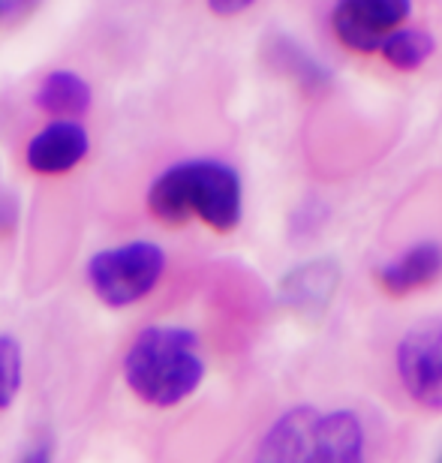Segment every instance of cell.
Wrapping results in <instances>:
<instances>
[{
  "label": "cell",
  "instance_id": "obj_15",
  "mask_svg": "<svg viewBox=\"0 0 442 463\" xmlns=\"http://www.w3.org/2000/svg\"><path fill=\"white\" fill-rule=\"evenodd\" d=\"M250 4L247 0H217V4H211V13L217 15H238V13H247Z\"/></svg>",
  "mask_w": 442,
  "mask_h": 463
},
{
  "label": "cell",
  "instance_id": "obj_1",
  "mask_svg": "<svg viewBox=\"0 0 442 463\" xmlns=\"http://www.w3.org/2000/svg\"><path fill=\"white\" fill-rule=\"evenodd\" d=\"M124 379L142 403L169 410L205 379L199 335L181 326H147L124 355Z\"/></svg>",
  "mask_w": 442,
  "mask_h": 463
},
{
  "label": "cell",
  "instance_id": "obj_2",
  "mask_svg": "<svg viewBox=\"0 0 442 463\" xmlns=\"http://www.w3.org/2000/svg\"><path fill=\"white\" fill-rule=\"evenodd\" d=\"M147 208L163 223L199 217L217 232H232L244 214V187L238 172L220 160H187L165 169L147 190Z\"/></svg>",
  "mask_w": 442,
  "mask_h": 463
},
{
  "label": "cell",
  "instance_id": "obj_10",
  "mask_svg": "<svg viewBox=\"0 0 442 463\" xmlns=\"http://www.w3.org/2000/svg\"><path fill=\"white\" fill-rule=\"evenodd\" d=\"M380 52L394 70H418L437 52V40L421 27H400L385 36Z\"/></svg>",
  "mask_w": 442,
  "mask_h": 463
},
{
  "label": "cell",
  "instance_id": "obj_4",
  "mask_svg": "<svg viewBox=\"0 0 442 463\" xmlns=\"http://www.w3.org/2000/svg\"><path fill=\"white\" fill-rule=\"evenodd\" d=\"M165 271V253L151 241L99 250L88 262V283L106 307H133L154 292Z\"/></svg>",
  "mask_w": 442,
  "mask_h": 463
},
{
  "label": "cell",
  "instance_id": "obj_12",
  "mask_svg": "<svg viewBox=\"0 0 442 463\" xmlns=\"http://www.w3.org/2000/svg\"><path fill=\"white\" fill-rule=\"evenodd\" d=\"M24 364H22V346L15 337L0 335V410H9L22 388Z\"/></svg>",
  "mask_w": 442,
  "mask_h": 463
},
{
  "label": "cell",
  "instance_id": "obj_3",
  "mask_svg": "<svg viewBox=\"0 0 442 463\" xmlns=\"http://www.w3.org/2000/svg\"><path fill=\"white\" fill-rule=\"evenodd\" d=\"M253 463H367L364 428L353 410L295 406L268 428Z\"/></svg>",
  "mask_w": 442,
  "mask_h": 463
},
{
  "label": "cell",
  "instance_id": "obj_8",
  "mask_svg": "<svg viewBox=\"0 0 442 463\" xmlns=\"http://www.w3.org/2000/svg\"><path fill=\"white\" fill-rule=\"evenodd\" d=\"M442 274V247L434 241H421V244L409 247L407 253L385 262L380 268V283L385 292L391 295H409L430 286Z\"/></svg>",
  "mask_w": 442,
  "mask_h": 463
},
{
  "label": "cell",
  "instance_id": "obj_7",
  "mask_svg": "<svg viewBox=\"0 0 442 463\" xmlns=\"http://www.w3.org/2000/svg\"><path fill=\"white\" fill-rule=\"evenodd\" d=\"M90 138L79 120H52L27 142V165L36 175H63L88 156Z\"/></svg>",
  "mask_w": 442,
  "mask_h": 463
},
{
  "label": "cell",
  "instance_id": "obj_5",
  "mask_svg": "<svg viewBox=\"0 0 442 463\" xmlns=\"http://www.w3.org/2000/svg\"><path fill=\"white\" fill-rule=\"evenodd\" d=\"M398 373L425 410H442V317L412 326L398 344Z\"/></svg>",
  "mask_w": 442,
  "mask_h": 463
},
{
  "label": "cell",
  "instance_id": "obj_6",
  "mask_svg": "<svg viewBox=\"0 0 442 463\" xmlns=\"http://www.w3.org/2000/svg\"><path fill=\"white\" fill-rule=\"evenodd\" d=\"M412 6L403 0H346L331 13L337 40L353 52H380L382 40L400 31Z\"/></svg>",
  "mask_w": 442,
  "mask_h": 463
},
{
  "label": "cell",
  "instance_id": "obj_13",
  "mask_svg": "<svg viewBox=\"0 0 442 463\" xmlns=\"http://www.w3.org/2000/svg\"><path fill=\"white\" fill-rule=\"evenodd\" d=\"M52 460H54V439L52 437H40L22 458H18V463H52Z\"/></svg>",
  "mask_w": 442,
  "mask_h": 463
},
{
  "label": "cell",
  "instance_id": "obj_9",
  "mask_svg": "<svg viewBox=\"0 0 442 463\" xmlns=\"http://www.w3.org/2000/svg\"><path fill=\"white\" fill-rule=\"evenodd\" d=\"M36 106L61 120H76L90 109V85L72 70H54L36 88Z\"/></svg>",
  "mask_w": 442,
  "mask_h": 463
},
{
  "label": "cell",
  "instance_id": "obj_17",
  "mask_svg": "<svg viewBox=\"0 0 442 463\" xmlns=\"http://www.w3.org/2000/svg\"><path fill=\"white\" fill-rule=\"evenodd\" d=\"M439 463H442V458H439Z\"/></svg>",
  "mask_w": 442,
  "mask_h": 463
},
{
  "label": "cell",
  "instance_id": "obj_11",
  "mask_svg": "<svg viewBox=\"0 0 442 463\" xmlns=\"http://www.w3.org/2000/svg\"><path fill=\"white\" fill-rule=\"evenodd\" d=\"M334 283H337L334 265H328V262L301 265L298 271L289 274L287 295H289L292 301H298L301 307H310V304H325L331 298V289H334Z\"/></svg>",
  "mask_w": 442,
  "mask_h": 463
},
{
  "label": "cell",
  "instance_id": "obj_16",
  "mask_svg": "<svg viewBox=\"0 0 442 463\" xmlns=\"http://www.w3.org/2000/svg\"><path fill=\"white\" fill-rule=\"evenodd\" d=\"M24 4H0V22H9V18L22 15L24 13Z\"/></svg>",
  "mask_w": 442,
  "mask_h": 463
},
{
  "label": "cell",
  "instance_id": "obj_14",
  "mask_svg": "<svg viewBox=\"0 0 442 463\" xmlns=\"http://www.w3.org/2000/svg\"><path fill=\"white\" fill-rule=\"evenodd\" d=\"M18 220V202L9 193H0V232H9Z\"/></svg>",
  "mask_w": 442,
  "mask_h": 463
}]
</instances>
